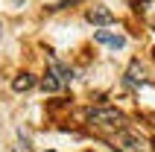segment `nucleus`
Listing matches in <instances>:
<instances>
[{
  "label": "nucleus",
  "instance_id": "nucleus-1",
  "mask_svg": "<svg viewBox=\"0 0 155 152\" xmlns=\"http://www.w3.org/2000/svg\"><path fill=\"white\" fill-rule=\"evenodd\" d=\"M88 123H91V126H100V129H117V132H120L126 117H123L117 108H91L88 111Z\"/></svg>",
  "mask_w": 155,
  "mask_h": 152
},
{
  "label": "nucleus",
  "instance_id": "nucleus-2",
  "mask_svg": "<svg viewBox=\"0 0 155 152\" xmlns=\"http://www.w3.org/2000/svg\"><path fill=\"white\" fill-rule=\"evenodd\" d=\"M114 149L117 152H152V146H149L147 137H140L138 132L120 129V132L114 135Z\"/></svg>",
  "mask_w": 155,
  "mask_h": 152
},
{
  "label": "nucleus",
  "instance_id": "nucleus-3",
  "mask_svg": "<svg viewBox=\"0 0 155 152\" xmlns=\"http://www.w3.org/2000/svg\"><path fill=\"white\" fill-rule=\"evenodd\" d=\"M94 41L103 44V47H111V50H123V47H126V35L111 32V29H97Z\"/></svg>",
  "mask_w": 155,
  "mask_h": 152
},
{
  "label": "nucleus",
  "instance_id": "nucleus-4",
  "mask_svg": "<svg viewBox=\"0 0 155 152\" xmlns=\"http://www.w3.org/2000/svg\"><path fill=\"white\" fill-rule=\"evenodd\" d=\"M50 73L56 76L61 85H70V82H73V68L64 64L61 59H56V56H50Z\"/></svg>",
  "mask_w": 155,
  "mask_h": 152
},
{
  "label": "nucleus",
  "instance_id": "nucleus-5",
  "mask_svg": "<svg viewBox=\"0 0 155 152\" xmlns=\"http://www.w3.org/2000/svg\"><path fill=\"white\" fill-rule=\"evenodd\" d=\"M85 18H88L94 26H108V24L114 21V15H111V9H108V6H91Z\"/></svg>",
  "mask_w": 155,
  "mask_h": 152
},
{
  "label": "nucleus",
  "instance_id": "nucleus-6",
  "mask_svg": "<svg viewBox=\"0 0 155 152\" xmlns=\"http://www.w3.org/2000/svg\"><path fill=\"white\" fill-rule=\"evenodd\" d=\"M32 85H35V76H29V73H21V76H15V79H12V91L24 94V91H29Z\"/></svg>",
  "mask_w": 155,
  "mask_h": 152
},
{
  "label": "nucleus",
  "instance_id": "nucleus-7",
  "mask_svg": "<svg viewBox=\"0 0 155 152\" xmlns=\"http://www.w3.org/2000/svg\"><path fill=\"white\" fill-rule=\"evenodd\" d=\"M138 70H140V61H132L129 70H126V85H132V88L135 85H143V73L138 76Z\"/></svg>",
  "mask_w": 155,
  "mask_h": 152
},
{
  "label": "nucleus",
  "instance_id": "nucleus-8",
  "mask_svg": "<svg viewBox=\"0 0 155 152\" xmlns=\"http://www.w3.org/2000/svg\"><path fill=\"white\" fill-rule=\"evenodd\" d=\"M41 88H44V91H47V94H56V91H61L64 85H61L59 79H56V76L50 73V70H47V76H44V79H41Z\"/></svg>",
  "mask_w": 155,
  "mask_h": 152
},
{
  "label": "nucleus",
  "instance_id": "nucleus-9",
  "mask_svg": "<svg viewBox=\"0 0 155 152\" xmlns=\"http://www.w3.org/2000/svg\"><path fill=\"white\" fill-rule=\"evenodd\" d=\"M138 9H140V15H143L149 24L155 26V0H140V3H138Z\"/></svg>",
  "mask_w": 155,
  "mask_h": 152
},
{
  "label": "nucleus",
  "instance_id": "nucleus-10",
  "mask_svg": "<svg viewBox=\"0 0 155 152\" xmlns=\"http://www.w3.org/2000/svg\"><path fill=\"white\" fill-rule=\"evenodd\" d=\"M15 152H29V140H26L24 132H18V144H15Z\"/></svg>",
  "mask_w": 155,
  "mask_h": 152
},
{
  "label": "nucleus",
  "instance_id": "nucleus-11",
  "mask_svg": "<svg viewBox=\"0 0 155 152\" xmlns=\"http://www.w3.org/2000/svg\"><path fill=\"white\" fill-rule=\"evenodd\" d=\"M15 3H26V0H15Z\"/></svg>",
  "mask_w": 155,
  "mask_h": 152
}]
</instances>
